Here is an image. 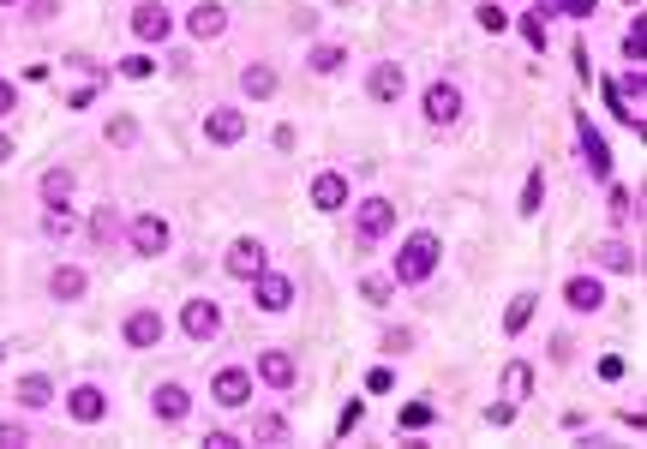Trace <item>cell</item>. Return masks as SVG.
<instances>
[{"label":"cell","instance_id":"17","mask_svg":"<svg viewBox=\"0 0 647 449\" xmlns=\"http://www.w3.org/2000/svg\"><path fill=\"white\" fill-rule=\"evenodd\" d=\"M150 414H156V426H180V420L192 414V390H186V384H156Z\"/></svg>","mask_w":647,"mask_h":449},{"label":"cell","instance_id":"8","mask_svg":"<svg viewBox=\"0 0 647 449\" xmlns=\"http://www.w3.org/2000/svg\"><path fill=\"white\" fill-rule=\"evenodd\" d=\"M180 330L204 348V342H216L222 336V306L210 300V294H198V300H186V312H180Z\"/></svg>","mask_w":647,"mask_h":449},{"label":"cell","instance_id":"14","mask_svg":"<svg viewBox=\"0 0 647 449\" xmlns=\"http://www.w3.org/2000/svg\"><path fill=\"white\" fill-rule=\"evenodd\" d=\"M132 36H138V42H168V36H174V18H168V6H156V0H138V6H132Z\"/></svg>","mask_w":647,"mask_h":449},{"label":"cell","instance_id":"45","mask_svg":"<svg viewBox=\"0 0 647 449\" xmlns=\"http://www.w3.org/2000/svg\"><path fill=\"white\" fill-rule=\"evenodd\" d=\"M54 12H60V0H30V6H24V18H30V24H48Z\"/></svg>","mask_w":647,"mask_h":449},{"label":"cell","instance_id":"28","mask_svg":"<svg viewBox=\"0 0 647 449\" xmlns=\"http://www.w3.org/2000/svg\"><path fill=\"white\" fill-rule=\"evenodd\" d=\"M528 324H534V294H516L510 312H504V336H522Z\"/></svg>","mask_w":647,"mask_h":449},{"label":"cell","instance_id":"19","mask_svg":"<svg viewBox=\"0 0 647 449\" xmlns=\"http://www.w3.org/2000/svg\"><path fill=\"white\" fill-rule=\"evenodd\" d=\"M588 264H600V270H618V276H636V270H642V258H636L624 240H600V246H588Z\"/></svg>","mask_w":647,"mask_h":449},{"label":"cell","instance_id":"10","mask_svg":"<svg viewBox=\"0 0 647 449\" xmlns=\"http://www.w3.org/2000/svg\"><path fill=\"white\" fill-rule=\"evenodd\" d=\"M246 108H234V102H216V108H204V138L210 144H240L246 138Z\"/></svg>","mask_w":647,"mask_h":449},{"label":"cell","instance_id":"24","mask_svg":"<svg viewBox=\"0 0 647 449\" xmlns=\"http://www.w3.org/2000/svg\"><path fill=\"white\" fill-rule=\"evenodd\" d=\"M306 66H312L318 78H330V72H342V66H348V48H342V42H318V48L306 54Z\"/></svg>","mask_w":647,"mask_h":449},{"label":"cell","instance_id":"9","mask_svg":"<svg viewBox=\"0 0 647 449\" xmlns=\"http://www.w3.org/2000/svg\"><path fill=\"white\" fill-rule=\"evenodd\" d=\"M366 96H372V102H384V108H396V102L408 96V72H402V60H378V66L366 72Z\"/></svg>","mask_w":647,"mask_h":449},{"label":"cell","instance_id":"52","mask_svg":"<svg viewBox=\"0 0 647 449\" xmlns=\"http://www.w3.org/2000/svg\"><path fill=\"white\" fill-rule=\"evenodd\" d=\"M12 156H18V150H12V138L0 132V162H12Z\"/></svg>","mask_w":647,"mask_h":449},{"label":"cell","instance_id":"53","mask_svg":"<svg viewBox=\"0 0 647 449\" xmlns=\"http://www.w3.org/2000/svg\"><path fill=\"white\" fill-rule=\"evenodd\" d=\"M0 6H24V0H0Z\"/></svg>","mask_w":647,"mask_h":449},{"label":"cell","instance_id":"42","mask_svg":"<svg viewBox=\"0 0 647 449\" xmlns=\"http://www.w3.org/2000/svg\"><path fill=\"white\" fill-rule=\"evenodd\" d=\"M360 420H366V402H348V408H342V420H336V438L360 432Z\"/></svg>","mask_w":647,"mask_h":449},{"label":"cell","instance_id":"40","mask_svg":"<svg viewBox=\"0 0 647 449\" xmlns=\"http://www.w3.org/2000/svg\"><path fill=\"white\" fill-rule=\"evenodd\" d=\"M618 96H624V102H636V108H642V96H647V78H642V66H630V72H624V78H618Z\"/></svg>","mask_w":647,"mask_h":449},{"label":"cell","instance_id":"29","mask_svg":"<svg viewBox=\"0 0 647 449\" xmlns=\"http://www.w3.org/2000/svg\"><path fill=\"white\" fill-rule=\"evenodd\" d=\"M72 228H78V216H72L66 204H48V216H42V234H48V240H66Z\"/></svg>","mask_w":647,"mask_h":449},{"label":"cell","instance_id":"38","mask_svg":"<svg viewBox=\"0 0 647 449\" xmlns=\"http://www.w3.org/2000/svg\"><path fill=\"white\" fill-rule=\"evenodd\" d=\"M120 78L144 84V78H156V60H150V54H126V60H120Z\"/></svg>","mask_w":647,"mask_h":449},{"label":"cell","instance_id":"47","mask_svg":"<svg viewBox=\"0 0 647 449\" xmlns=\"http://www.w3.org/2000/svg\"><path fill=\"white\" fill-rule=\"evenodd\" d=\"M486 420H492V426H510V420H516V402H510V396H504V402H492V408H486Z\"/></svg>","mask_w":647,"mask_h":449},{"label":"cell","instance_id":"36","mask_svg":"<svg viewBox=\"0 0 647 449\" xmlns=\"http://www.w3.org/2000/svg\"><path fill=\"white\" fill-rule=\"evenodd\" d=\"M432 420H438V408H432V402H408V408H402V432H426Z\"/></svg>","mask_w":647,"mask_h":449},{"label":"cell","instance_id":"31","mask_svg":"<svg viewBox=\"0 0 647 449\" xmlns=\"http://www.w3.org/2000/svg\"><path fill=\"white\" fill-rule=\"evenodd\" d=\"M108 144H114V150H132V144H138V120H132V114H114V120H108Z\"/></svg>","mask_w":647,"mask_h":449},{"label":"cell","instance_id":"1","mask_svg":"<svg viewBox=\"0 0 647 449\" xmlns=\"http://www.w3.org/2000/svg\"><path fill=\"white\" fill-rule=\"evenodd\" d=\"M438 258H444L438 234H432V228H420V234H408V240H402V252H396V264H390V282H396V288H420V282H432Z\"/></svg>","mask_w":647,"mask_h":449},{"label":"cell","instance_id":"3","mask_svg":"<svg viewBox=\"0 0 647 449\" xmlns=\"http://www.w3.org/2000/svg\"><path fill=\"white\" fill-rule=\"evenodd\" d=\"M462 108H468V102H462V84H456V78H432L426 96H420V114H426V126H438V132L456 126Z\"/></svg>","mask_w":647,"mask_h":449},{"label":"cell","instance_id":"13","mask_svg":"<svg viewBox=\"0 0 647 449\" xmlns=\"http://www.w3.org/2000/svg\"><path fill=\"white\" fill-rule=\"evenodd\" d=\"M252 300H258V312H270V318H276V312H288V306H294V282H288V276H276V270H258V276H252Z\"/></svg>","mask_w":647,"mask_h":449},{"label":"cell","instance_id":"12","mask_svg":"<svg viewBox=\"0 0 647 449\" xmlns=\"http://www.w3.org/2000/svg\"><path fill=\"white\" fill-rule=\"evenodd\" d=\"M576 144H582V168L594 174V180H612V150H606V138H600V126L582 114L576 120Z\"/></svg>","mask_w":647,"mask_h":449},{"label":"cell","instance_id":"7","mask_svg":"<svg viewBox=\"0 0 647 449\" xmlns=\"http://www.w3.org/2000/svg\"><path fill=\"white\" fill-rule=\"evenodd\" d=\"M222 270H228L234 282H252L258 270H270V252H264V240H258V234H240V240L228 246V258H222Z\"/></svg>","mask_w":647,"mask_h":449},{"label":"cell","instance_id":"50","mask_svg":"<svg viewBox=\"0 0 647 449\" xmlns=\"http://www.w3.org/2000/svg\"><path fill=\"white\" fill-rule=\"evenodd\" d=\"M12 108H18V84H12V78H0V120H6Z\"/></svg>","mask_w":647,"mask_h":449},{"label":"cell","instance_id":"18","mask_svg":"<svg viewBox=\"0 0 647 449\" xmlns=\"http://www.w3.org/2000/svg\"><path fill=\"white\" fill-rule=\"evenodd\" d=\"M222 30H228V6L204 0V6H192V12H186V36H192V42H216Z\"/></svg>","mask_w":647,"mask_h":449},{"label":"cell","instance_id":"49","mask_svg":"<svg viewBox=\"0 0 647 449\" xmlns=\"http://www.w3.org/2000/svg\"><path fill=\"white\" fill-rule=\"evenodd\" d=\"M204 449H240V438H234V432H222V426H216V432H204Z\"/></svg>","mask_w":647,"mask_h":449},{"label":"cell","instance_id":"39","mask_svg":"<svg viewBox=\"0 0 647 449\" xmlns=\"http://www.w3.org/2000/svg\"><path fill=\"white\" fill-rule=\"evenodd\" d=\"M606 210H612V222L624 228V222L636 216V198H630V186H612V198H606Z\"/></svg>","mask_w":647,"mask_h":449},{"label":"cell","instance_id":"51","mask_svg":"<svg viewBox=\"0 0 647 449\" xmlns=\"http://www.w3.org/2000/svg\"><path fill=\"white\" fill-rule=\"evenodd\" d=\"M66 108H72V114H84V108H96V90H72V96H66Z\"/></svg>","mask_w":647,"mask_h":449},{"label":"cell","instance_id":"15","mask_svg":"<svg viewBox=\"0 0 647 449\" xmlns=\"http://www.w3.org/2000/svg\"><path fill=\"white\" fill-rule=\"evenodd\" d=\"M258 378H264L270 390H294V384H300V360H294L288 348H264V354H258Z\"/></svg>","mask_w":647,"mask_h":449},{"label":"cell","instance_id":"20","mask_svg":"<svg viewBox=\"0 0 647 449\" xmlns=\"http://www.w3.org/2000/svg\"><path fill=\"white\" fill-rule=\"evenodd\" d=\"M564 306L594 318V312L606 306V288H600V276H570V282H564Z\"/></svg>","mask_w":647,"mask_h":449},{"label":"cell","instance_id":"4","mask_svg":"<svg viewBox=\"0 0 647 449\" xmlns=\"http://www.w3.org/2000/svg\"><path fill=\"white\" fill-rule=\"evenodd\" d=\"M354 234H360V246H378L384 234H396V204L378 198V192L360 198V204H354Z\"/></svg>","mask_w":647,"mask_h":449},{"label":"cell","instance_id":"25","mask_svg":"<svg viewBox=\"0 0 647 449\" xmlns=\"http://www.w3.org/2000/svg\"><path fill=\"white\" fill-rule=\"evenodd\" d=\"M36 186H42V198H48V204H66L78 180H72V168H42V180H36Z\"/></svg>","mask_w":647,"mask_h":449},{"label":"cell","instance_id":"33","mask_svg":"<svg viewBox=\"0 0 647 449\" xmlns=\"http://www.w3.org/2000/svg\"><path fill=\"white\" fill-rule=\"evenodd\" d=\"M516 30H522V42H528V48H540V54H546V18H540V12H522V18H516Z\"/></svg>","mask_w":647,"mask_h":449},{"label":"cell","instance_id":"27","mask_svg":"<svg viewBox=\"0 0 647 449\" xmlns=\"http://www.w3.org/2000/svg\"><path fill=\"white\" fill-rule=\"evenodd\" d=\"M516 210H522V216H528V222H534V216H540V210H546V174H540V168H534V174H528V180H522V204H516Z\"/></svg>","mask_w":647,"mask_h":449},{"label":"cell","instance_id":"2","mask_svg":"<svg viewBox=\"0 0 647 449\" xmlns=\"http://www.w3.org/2000/svg\"><path fill=\"white\" fill-rule=\"evenodd\" d=\"M126 246H132L138 258H162V252L174 246V228H168V216H162V210H138V216L126 222Z\"/></svg>","mask_w":647,"mask_h":449},{"label":"cell","instance_id":"46","mask_svg":"<svg viewBox=\"0 0 647 449\" xmlns=\"http://www.w3.org/2000/svg\"><path fill=\"white\" fill-rule=\"evenodd\" d=\"M408 348H414V330H390L384 336V354H408Z\"/></svg>","mask_w":647,"mask_h":449},{"label":"cell","instance_id":"35","mask_svg":"<svg viewBox=\"0 0 647 449\" xmlns=\"http://www.w3.org/2000/svg\"><path fill=\"white\" fill-rule=\"evenodd\" d=\"M390 294H396L390 276H366V282H360V300H366V306H390Z\"/></svg>","mask_w":647,"mask_h":449},{"label":"cell","instance_id":"21","mask_svg":"<svg viewBox=\"0 0 647 449\" xmlns=\"http://www.w3.org/2000/svg\"><path fill=\"white\" fill-rule=\"evenodd\" d=\"M84 288H90V276H84L78 264H54V276H48V294H54L60 306H78V300H84Z\"/></svg>","mask_w":647,"mask_h":449},{"label":"cell","instance_id":"5","mask_svg":"<svg viewBox=\"0 0 647 449\" xmlns=\"http://www.w3.org/2000/svg\"><path fill=\"white\" fill-rule=\"evenodd\" d=\"M162 336H168V318H162L156 306H138V312H126V324H120V342L138 348V354L162 348Z\"/></svg>","mask_w":647,"mask_h":449},{"label":"cell","instance_id":"37","mask_svg":"<svg viewBox=\"0 0 647 449\" xmlns=\"http://www.w3.org/2000/svg\"><path fill=\"white\" fill-rule=\"evenodd\" d=\"M474 18H480V30H492V36H498V30H510V12H504V0H486Z\"/></svg>","mask_w":647,"mask_h":449},{"label":"cell","instance_id":"48","mask_svg":"<svg viewBox=\"0 0 647 449\" xmlns=\"http://www.w3.org/2000/svg\"><path fill=\"white\" fill-rule=\"evenodd\" d=\"M600 378L618 384V378H624V354H606V360H600Z\"/></svg>","mask_w":647,"mask_h":449},{"label":"cell","instance_id":"6","mask_svg":"<svg viewBox=\"0 0 647 449\" xmlns=\"http://www.w3.org/2000/svg\"><path fill=\"white\" fill-rule=\"evenodd\" d=\"M210 402L228 408V414L252 408V372H246V366H222V372L210 378Z\"/></svg>","mask_w":647,"mask_h":449},{"label":"cell","instance_id":"26","mask_svg":"<svg viewBox=\"0 0 647 449\" xmlns=\"http://www.w3.org/2000/svg\"><path fill=\"white\" fill-rule=\"evenodd\" d=\"M504 396H510V402L534 396V366H528V360H510V366H504Z\"/></svg>","mask_w":647,"mask_h":449},{"label":"cell","instance_id":"30","mask_svg":"<svg viewBox=\"0 0 647 449\" xmlns=\"http://www.w3.org/2000/svg\"><path fill=\"white\" fill-rule=\"evenodd\" d=\"M252 438L258 444H282L288 438V420L282 414H252Z\"/></svg>","mask_w":647,"mask_h":449},{"label":"cell","instance_id":"41","mask_svg":"<svg viewBox=\"0 0 647 449\" xmlns=\"http://www.w3.org/2000/svg\"><path fill=\"white\" fill-rule=\"evenodd\" d=\"M366 390H372V396H390V390H396V372H390V366H372V372H366Z\"/></svg>","mask_w":647,"mask_h":449},{"label":"cell","instance_id":"11","mask_svg":"<svg viewBox=\"0 0 647 449\" xmlns=\"http://www.w3.org/2000/svg\"><path fill=\"white\" fill-rule=\"evenodd\" d=\"M306 204H312L318 216H336V210H348V174H342V168H324V174H312V192H306Z\"/></svg>","mask_w":647,"mask_h":449},{"label":"cell","instance_id":"16","mask_svg":"<svg viewBox=\"0 0 647 449\" xmlns=\"http://www.w3.org/2000/svg\"><path fill=\"white\" fill-rule=\"evenodd\" d=\"M66 414H72L78 426H102V420H108V396H102L96 384H72V390H66Z\"/></svg>","mask_w":647,"mask_h":449},{"label":"cell","instance_id":"23","mask_svg":"<svg viewBox=\"0 0 647 449\" xmlns=\"http://www.w3.org/2000/svg\"><path fill=\"white\" fill-rule=\"evenodd\" d=\"M12 396H18V408H30V414H36V408H48V402H54V384H48L42 372H30V378H18V390H12Z\"/></svg>","mask_w":647,"mask_h":449},{"label":"cell","instance_id":"34","mask_svg":"<svg viewBox=\"0 0 647 449\" xmlns=\"http://www.w3.org/2000/svg\"><path fill=\"white\" fill-rule=\"evenodd\" d=\"M114 228H120V216H114V204H102V210L90 216V240H96V246H108V240H114Z\"/></svg>","mask_w":647,"mask_h":449},{"label":"cell","instance_id":"44","mask_svg":"<svg viewBox=\"0 0 647 449\" xmlns=\"http://www.w3.org/2000/svg\"><path fill=\"white\" fill-rule=\"evenodd\" d=\"M0 444H6V449L30 444V426H18V420H0Z\"/></svg>","mask_w":647,"mask_h":449},{"label":"cell","instance_id":"54","mask_svg":"<svg viewBox=\"0 0 647 449\" xmlns=\"http://www.w3.org/2000/svg\"><path fill=\"white\" fill-rule=\"evenodd\" d=\"M624 6H642V0H624Z\"/></svg>","mask_w":647,"mask_h":449},{"label":"cell","instance_id":"22","mask_svg":"<svg viewBox=\"0 0 647 449\" xmlns=\"http://www.w3.org/2000/svg\"><path fill=\"white\" fill-rule=\"evenodd\" d=\"M276 84H282V78H276V66H264V60H246V66H240V90H246L252 102H270V96H276Z\"/></svg>","mask_w":647,"mask_h":449},{"label":"cell","instance_id":"32","mask_svg":"<svg viewBox=\"0 0 647 449\" xmlns=\"http://www.w3.org/2000/svg\"><path fill=\"white\" fill-rule=\"evenodd\" d=\"M642 48H647V18H642V12H636V18L624 24V54H630V60L642 66Z\"/></svg>","mask_w":647,"mask_h":449},{"label":"cell","instance_id":"43","mask_svg":"<svg viewBox=\"0 0 647 449\" xmlns=\"http://www.w3.org/2000/svg\"><path fill=\"white\" fill-rule=\"evenodd\" d=\"M552 12H564V18H594V12H600V0H558Z\"/></svg>","mask_w":647,"mask_h":449}]
</instances>
